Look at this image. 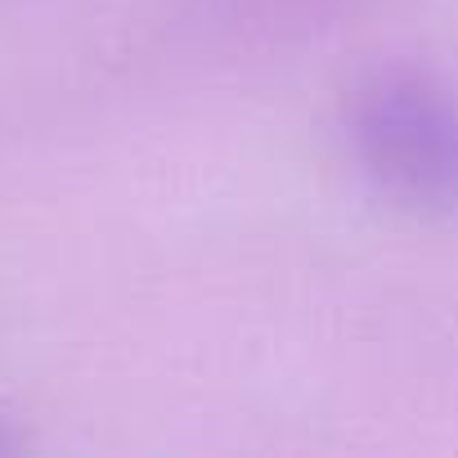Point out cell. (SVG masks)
Segmentation results:
<instances>
[{"mask_svg": "<svg viewBox=\"0 0 458 458\" xmlns=\"http://www.w3.org/2000/svg\"><path fill=\"white\" fill-rule=\"evenodd\" d=\"M346 144L395 202L458 216V90L436 72H369L346 95Z\"/></svg>", "mask_w": 458, "mask_h": 458, "instance_id": "1", "label": "cell"}]
</instances>
